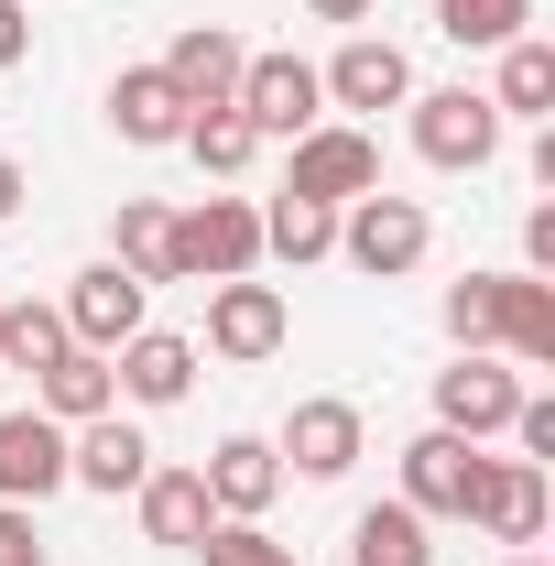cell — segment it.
<instances>
[{"label": "cell", "instance_id": "6da1fadb", "mask_svg": "<svg viewBox=\"0 0 555 566\" xmlns=\"http://www.w3.org/2000/svg\"><path fill=\"white\" fill-rule=\"evenodd\" d=\"M338 251H348V273L404 283L425 251H436V218H425V197H392V186H370V197H348V208H338Z\"/></svg>", "mask_w": 555, "mask_h": 566}, {"label": "cell", "instance_id": "7a4b0ae2", "mask_svg": "<svg viewBox=\"0 0 555 566\" xmlns=\"http://www.w3.org/2000/svg\"><path fill=\"white\" fill-rule=\"evenodd\" d=\"M240 283L262 273V208L251 197H197V208L175 218V283Z\"/></svg>", "mask_w": 555, "mask_h": 566}, {"label": "cell", "instance_id": "3957f363", "mask_svg": "<svg viewBox=\"0 0 555 566\" xmlns=\"http://www.w3.org/2000/svg\"><path fill=\"white\" fill-rule=\"evenodd\" d=\"M404 109H415V153L436 164V175H480L490 153H501V109H490V87H415Z\"/></svg>", "mask_w": 555, "mask_h": 566}, {"label": "cell", "instance_id": "277c9868", "mask_svg": "<svg viewBox=\"0 0 555 566\" xmlns=\"http://www.w3.org/2000/svg\"><path fill=\"white\" fill-rule=\"evenodd\" d=\"M370 186H381V142L359 132V120H316V132L294 142L283 197H305V208H348V197H370Z\"/></svg>", "mask_w": 555, "mask_h": 566}, {"label": "cell", "instance_id": "5b68a950", "mask_svg": "<svg viewBox=\"0 0 555 566\" xmlns=\"http://www.w3.org/2000/svg\"><path fill=\"white\" fill-rule=\"evenodd\" d=\"M229 109H240L262 142H305L316 120H327V87H316V66H305V55H251Z\"/></svg>", "mask_w": 555, "mask_h": 566}, {"label": "cell", "instance_id": "8992f818", "mask_svg": "<svg viewBox=\"0 0 555 566\" xmlns=\"http://www.w3.org/2000/svg\"><path fill=\"white\" fill-rule=\"evenodd\" d=\"M512 403H523V370L490 359V349H458V370H436V424L469 436V447L512 436Z\"/></svg>", "mask_w": 555, "mask_h": 566}, {"label": "cell", "instance_id": "52a82bcc", "mask_svg": "<svg viewBox=\"0 0 555 566\" xmlns=\"http://www.w3.org/2000/svg\"><path fill=\"white\" fill-rule=\"evenodd\" d=\"M480 447L469 436H447V424H425L415 447H404V512H425V523H469V501H480Z\"/></svg>", "mask_w": 555, "mask_h": 566}, {"label": "cell", "instance_id": "ba28073f", "mask_svg": "<svg viewBox=\"0 0 555 566\" xmlns=\"http://www.w3.org/2000/svg\"><path fill=\"white\" fill-rule=\"evenodd\" d=\"M142 305H153V283L142 273H121V262H87V273L66 283V305H55V316H66V338L76 349H121V338H142Z\"/></svg>", "mask_w": 555, "mask_h": 566}, {"label": "cell", "instance_id": "9c48e42d", "mask_svg": "<svg viewBox=\"0 0 555 566\" xmlns=\"http://www.w3.org/2000/svg\"><path fill=\"white\" fill-rule=\"evenodd\" d=\"M66 480L76 491H142V480H153V436H142V424H121V403H109V415H87V424H66Z\"/></svg>", "mask_w": 555, "mask_h": 566}, {"label": "cell", "instance_id": "30bf717a", "mask_svg": "<svg viewBox=\"0 0 555 566\" xmlns=\"http://www.w3.org/2000/svg\"><path fill=\"white\" fill-rule=\"evenodd\" d=\"M359 403H338V392H316V403H294L273 436V458H294V480H348L359 469Z\"/></svg>", "mask_w": 555, "mask_h": 566}, {"label": "cell", "instance_id": "8fae6325", "mask_svg": "<svg viewBox=\"0 0 555 566\" xmlns=\"http://www.w3.org/2000/svg\"><path fill=\"white\" fill-rule=\"evenodd\" d=\"M197 480H208L218 523H262V512L283 501V458H273V436H218Z\"/></svg>", "mask_w": 555, "mask_h": 566}, {"label": "cell", "instance_id": "7c38bea8", "mask_svg": "<svg viewBox=\"0 0 555 566\" xmlns=\"http://www.w3.org/2000/svg\"><path fill=\"white\" fill-rule=\"evenodd\" d=\"M490 349L555 370V283L545 273H490Z\"/></svg>", "mask_w": 555, "mask_h": 566}, {"label": "cell", "instance_id": "4fadbf2b", "mask_svg": "<svg viewBox=\"0 0 555 566\" xmlns=\"http://www.w3.org/2000/svg\"><path fill=\"white\" fill-rule=\"evenodd\" d=\"M283 327H294V316H283V283H208V349L218 359H273L283 349Z\"/></svg>", "mask_w": 555, "mask_h": 566}, {"label": "cell", "instance_id": "5bb4252c", "mask_svg": "<svg viewBox=\"0 0 555 566\" xmlns=\"http://www.w3.org/2000/svg\"><path fill=\"white\" fill-rule=\"evenodd\" d=\"M316 87H327L338 109H404V98H415V55L381 44V33H348L338 66H316Z\"/></svg>", "mask_w": 555, "mask_h": 566}, {"label": "cell", "instance_id": "9a60e30c", "mask_svg": "<svg viewBox=\"0 0 555 566\" xmlns=\"http://www.w3.org/2000/svg\"><path fill=\"white\" fill-rule=\"evenodd\" d=\"M469 523H480L490 545H545V469H534V458H490Z\"/></svg>", "mask_w": 555, "mask_h": 566}, {"label": "cell", "instance_id": "2e32d148", "mask_svg": "<svg viewBox=\"0 0 555 566\" xmlns=\"http://www.w3.org/2000/svg\"><path fill=\"white\" fill-rule=\"evenodd\" d=\"M240 66H251V55H240V33H218V22H186V33L164 44V76H175L186 109H229V98H240Z\"/></svg>", "mask_w": 555, "mask_h": 566}, {"label": "cell", "instance_id": "e0dca14e", "mask_svg": "<svg viewBox=\"0 0 555 566\" xmlns=\"http://www.w3.org/2000/svg\"><path fill=\"white\" fill-rule=\"evenodd\" d=\"M55 491H66V424L0 415V501H55Z\"/></svg>", "mask_w": 555, "mask_h": 566}, {"label": "cell", "instance_id": "ac0fdd59", "mask_svg": "<svg viewBox=\"0 0 555 566\" xmlns=\"http://www.w3.org/2000/svg\"><path fill=\"white\" fill-rule=\"evenodd\" d=\"M109 370H121V392H132V403H153V415H164V403H186V392H197V338L142 327V338H121V349H109Z\"/></svg>", "mask_w": 555, "mask_h": 566}, {"label": "cell", "instance_id": "d6986e66", "mask_svg": "<svg viewBox=\"0 0 555 566\" xmlns=\"http://www.w3.org/2000/svg\"><path fill=\"white\" fill-rule=\"evenodd\" d=\"M186 120H197V109L175 98V76H164V66H121V76H109V132H121V142L164 153V142H186Z\"/></svg>", "mask_w": 555, "mask_h": 566}, {"label": "cell", "instance_id": "ffe728a7", "mask_svg": "<svg viewBox=\"0 0 555 566\" xmlns=\"http://www.w3.org/2000/svg\"><path fill=\"white\" fill-rule=\"evenodd\" d=\"M132 501H142V534H153V545H186V556H197V534L218 523V501H208L197 469H153Z\"/></svg>", "mask_w": 555, "mask_h": 566}, {"label": "cell", "instance_id": "44dd1931", "mask_svg": "<svg viewBox=\"0 0 555 566\" xmlns=\"http://www.w3.org/2000/svg\"><path fill=\"white\" fill-rule=\"evenodd\" d=\"M33 392H44L33 415H55V424H87V415H109V403H121V370H109L98 349H66L55 370H33Z\"/></svg>", "mask_w": 555, "mask_h": 566}, {"label": "cell", "instance_id": "7402d4cb", "mask_svg": "<svg viewBox=\"0 0 555 566\" xmlns=\"http://www.w3.org/2000/svg\"><path fill=\"white\" fill-rule=\"evenodd\" d=\"M490 109H501V120H555V44H545V33L501 44V76H490Z\"/></svg>", "mask_w": 555, "mask_h": 566}, {"label": "cell", "instance_id": "603a6c76", "mask_svg": "<svg viewBox=\"0 0 555 566\" xmlns=\"http://www.w3.org/2000/svg\"><path fill=\"white\" fill-rule=\"evenodd\" d=\"M436 523L425 512H404V501H370L359 523H348V566H436V545H425Z\"/></svg>", "mask_w": 555, "mask_h": 566}, {"label": "cell", "instance_id": "cb8c5ba5", "mask_svg": "<svg viewBox=\"0 0 555 566\" xmlns=\"http://www.w3.org/2000/svg\"><path fill=\"white\" fill-rule=\"evenodd\" d=\"M109 262L142 283H175V208H153V197H121L109 218Z\"/></svg>", "mask_w": 555, "mask_h": 566}, {"label": "cell", "instance_id": "d4e9b609", "mask_svg": "<svg viewBox=\"0 0 555 566\" xmlns=\"http://www.w3.org/2000/svg\"><path fill=\"white\" fill-rule=\"evenodd\" d=\"M436 33L469 44V55H501V44L534 33V0H436Z\"/></svg>", "mask_w": 555, "mask_h": 566}, {"label": "cell", "instance_id": "484cf974", "mask_svg": "<svg viewBox=\"0 0 555 566\" xmlns=\"http://www.w3.org/2000/svg\"><path fill=\"white\" fill-rule=\"evenodd\" d=\"M66 349H76V338H66V316H55V305H33V294H22V305H0V370H55Z\"/></svg>", "mask_w": 555, "mask_h": 566}, {"label": "cell", "instance_id": "4316f807", "mask_svg": "<svg viewBox=\"0 0 555 566\" xmlns=\"http://www.w3.org/2000/svg\"><path fill=\"white\" fill-rule=\"evenodd\" d=\"M262 251H273V262H327V251H338V208L273 197V208H262Z\"/></svg>", "mask_w": 555, "mask_h": 566}, {"label": "cell", "instance_id": "83f0119b", "mask_svg": "<svg viewBox=\"0 0 555 566\" xmlns=\"http://www.w3.org/2000/svg\"><path fill=\"white\" fill-rule=\"evenodd\" d=\"M175 153H197V175H240V164L262 153V132H251L240 109H197V120H186V142H175Z\"/></svg>", "mask_w": 555, "mask_h": 566}, {"label": "cell", "instance_id": "f1b7e54d", "mask_svg": "<svg viewBox=\"0 0 555 566\" xmlns=\"http://www.w3.org/2000/svg\"><path fill=\"white\" fill-rule=\"evenodd\" d=\"M197 556H208V566H283L294 545H273L262 523H208V534H197Z\"/></svg>", "mask_w": 555, "mask_h": 566}, {"label": "cell", "instance_id": "f546056e", "mask_svg": "<svg viewBox=\"0 0 555 566\" xmlns=\"http://www.w3.org/2000/svg\"><path fill=\"white\" fill-rule=\"evenodd\" d=\"M436 316H447V338H458V349H490V273H458Z\"/></svg>", "mask_w": 555, "mask_h": 566}, {"label": "cell", "instance_id": "4dcf8cb0", "mask_svg": "<svg viewBox=\"0 0 555 566\" xmlns=\"http://www.w3.org/2000/svg\"><path fill=\"white\" fill-rule=\"evenodd\" d=\"M0 566H55L44 534H33V501H0Z\"/></svg>", "mask_w": 555, "mask_h": 566}, {"label": "cell", "instance_id": "1f68e13d", "mask_svg": "<svg viewBox=\"0 0 555 566\" xmlns=\"http://www.w3.org/2000/svg\"><path fill=\"white\" fill-rule=\"evenodd\" d=\"M512 436H523V458H534V469L555 458V403H545V392H523V403H512Z\"/></svg>", "mask_w": 555, "mask_h": 566}, {"label": "cell", "instance_id": "d6a6232c", "mask_svg": "<svg viewBox=\"0 0 555 566\" xmlns=\"http://www.w3.org/2000/svg\"><path fill=\"white\" fill-rule=\"evenodd\" d=\"M523 273H545V283H555V208L523 218Z\"/></svg>", "mask_w": 555, "mask_h": 566}, {"label": "cell", "instance_id": "836d02e7", "mask_svg": "<svg viewBox=\"0 0 555 566\" xmlns=\"http://www.w3.org/2000/svg\"><path fill=\"white\" fill-rule=\"evenodd\" d=\"M22 55H33V11H22V0H0V66H22Z\"/></svg>", "mask_w": 555, "mask_h": 566}, {"label": "cell", "instance_id": "e575fe53", "mask_svg": "<svg viewBox=\"0 0 555 566\" xmlns=\"http://www.w3.org/2000/svg\"><path fill=\"white\" fill-rule=\"evenodd\" d=\"M22 197H33V186H22V164H11V153H0V229H11V218H22Z\"/></svg>", "mask_w": 555, "mask_h": 566}, {"label": "cell", "instance_id": "d590c367", "mask_svg": "<svg viewBox=\"0 0 555 566\" xmlns=\"http://www.w3.org/2000/svg\"><path fill=\"white\" fill-rule=\"evenodd\" d=\"M305 11H316V22H370L381 0H305Z\"/></svg>", "mask_w": 555, "mask_h": 566}, {"label": "cell", "instance_id": "8d00e7d4", "mask_svg": "<svg viewBox=\"0 0 555 566\" xmlns=\"http://www.w3.org/2000/svg\"><path fill=\"white\" fill-rule=\"evenodd\" d=\"M512 566H545V556H534V545H512Z\"/></svg>", "mask_w": 555, "mask_h": 566}, {"label": "cell", "instance_id": "74e56055", "mask_svg": "<svg viewBox=\"0 0 555 566\" xmlns=\"http://www.w3.org/2000/svg\"><path fill=\"white\" fill-rule=\"evenodd\" d=\"M283 566H294V556H283Z\"/></svg>", "mask_w": 555, "mask_h": 566}]
</instances>
